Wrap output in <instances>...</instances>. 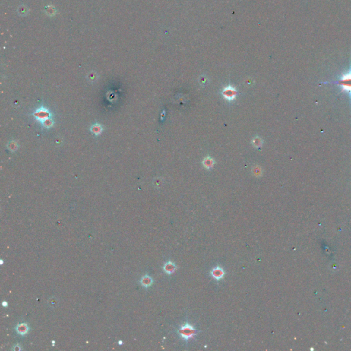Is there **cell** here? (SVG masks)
<instances>
[{"label": "cell", "instance_id": "obj_1", "mask_svg": "<svg viewBox=\"0 0 351 351\" xmlns=\"http://www.w3.org/2000/svg\"><path fill=\"white\" fill-rule=\"evenodd\" d=\"M32 115H33L34 118L36 119L37 121L41 123V124L47 121V120L52 119V114L51 113V112L49 111V110L48 109H47L46 107L44 106L39 107L38 109L33 112Z\"/></svg>", "mask_w": 351, "mask_h": 351}, {"label": "cell", "instance_id": "obj_2", "mask_svg": "<svg viewBox=\"0 0 351 351\" xmlns=\"http://www.w3.org/2000/svg\"><path fill=\"white\" fill-rule=\"evenodd\" d=\"M335 83L341 87L343 91L348 93L351 96V71L343 74L339 81Z\"/></svg>", "mask_w": 351, "mask_h": 351}, {"label": "cell", "instance_id": "obj_3", "mask_svg": "<svg viewBox=\"0 0 351 351\" xmlns=\"http://www.w3.org/2000/svg\"><path fill=\"white\" fill-rule=\"evenodd\" d=\"M179 333L183 339L188 340L194 337L195 335V329L193 326L187 323L182 326L179 330Z\"/></svg>", "mask_w": 351, "mask_h": 351}, {"label": "cell", "instance_id": "obj_4", "mask_svg": "<svg viewBox=\"0 0 351 351\" xmlns=\"http://www.w3.org/2000/svg\"><path fill=\"white\" fill-rule=\"evenodd\" d=\"M237 90L235 87L232 86H228L225 87L222 91V96L226 100L229 101L234 100L237 96Z\"/></svg>", "mask_w": 351, "mask_h": 351}, {"label": "cell", "instance_id": "obj_5", "mask_svg": "<svg viewBox=\"0 0 351 351\" xmlns=\"http://www.w3.org/2000/svg\"><path fill=\"white\" fill-rule=\"evenodd\" d=\"M210 274H211V276L214 278L215 280H220L224 278L225 273H224V270H223V268L217 266V267H215L212 270Z\"/></svg>", "mask_w": 351, "mask_h": 351}, {"label": "cell", "instance_id": "obj_6", "mask_svg": "<svg viewBox=\"0 0 351 351\" xmlns=\"http://www.w3.org/2000/svg\"><path fill=\"white\" fill-rule=\"evenodd\" d=\"M176 270V265L172 261L167 262L163 266L164 272L167 274H172Z\"/></svg>", "mask_w": 351, "mask_h": 351}, {"label": "cell", "instance_id": "obj_7", "mask_svg": "<svg viewBox=\"0 0 351 351\" xmlns=\"http://www.w3.org/2000/svg\"><path fill=\"white\" fill-rule=\"evenodd\" d=\"M16 331L18 334L24 335L27 334L29 331V327L26 323H21L17 326Z\"/></svg>", "mask_w": 351, "mask_h": 351}, {"label": "cell", "instance_id": "obj_8", "mask_svg": "<svg viewBox=\"0 0 351 351\" xmlns=\"http://www.w3.org/2000/svg\"><path fill=\"white\" fill-rule=\"evenodd\" d=\"M90 130H91L92 134L96 135V136H98V135H100L102 134V131H103V128H102V125H100V124H96L92 125L91 128H90Z\"/></svg>", "mask_w": 351, "mask_h": 351}, {"label": "cell", "instance_id": "obj_9", "mask_svg": "<svg viewBox=\"0 0 351 351\" xmlns=\"http://www.w3.org/2000/svg\"><path fill=\"white\" fill-rule=\"evenodd\" d=\"M152 283H153L152 279L148 275L144 276V277H143L141 279V285L145 287H148L150 286H151Z\"/></svg>", "mask_w": 351, "mask_h": 351}, {"label": "cell", "instance_id": "obj_10", "mask_svg": "<svg viewBox=\"0 0 351 351\" xmlns=\"http://www.w3.org/2000/svg\"><path fill=\"white\" fill-rule=\"evenodd\" d=\"M202 164L206 169H211L215 164V161L212 158L208 157L203 160Z\"/></svg>", "mask_w": 351, "mask_h": 351}, {"label": "cell", "instance_id": "obj_11", "mask_svg": "<svg viewBox=\"0 0 351 351\" xmlns=\"http://www.w3.org/2000/svg\"><path fill=\"white\" fill-rule=\"evenodd\" d=\"M252 145L256 147H261L262 145V140L259 137H255L252 141Z\"/></svg>", "mask_w": 351, "mask_h": 351}, {"label": "cell", "instance_id": "obj_12", "mask_svg": "<svg viewBox=\"0 0 351 351\" xmlns=\"http://www.w3.org/2000/svg\"><path fill=\"white\" fill-rule=\"evenodd\" d=\"M9 150H11L12 152H14L15 151V150L17 149V147H18V145L16 144L15 141H12L11 142V144H9V145H8Z\"/></svg>", "mask_w": 351, "mask_h": 351}, {"label": "cell", "instance_id": "obj_13", "mask_svg": "<svg viewBox=\"0 0 351 351\" xmlns=\"http://www.w3.org/2000/svg\"><path fill=\"white\" fill-rule=\"evenodd\" d=\"M23 8H24V6H20L19 8V11L18 12H19L20 14H21V15H25V14H27V12L26 11H25V10L23 9Z\"/></svg>", "mask_w": 351, "mask_h": 351}, {"label": "cell", "instance_id": "obj_14", "mask_svg": "<svg viewBox=\"0 0 351 351\" xmlns=\"http://www.w3.org/2000/svg\"><path fill=\"white\" fill-rule=\"evenodd\" d=\"M12 350H17H17H21V347H20V346H19V345L17 344V345H15V346H14L13 347V348H12Z\"/></svg>", "mask_w": 351, "mask_h": 351}, {"label": "cell", "instance_id": "obj_15", "mask_svg": "<svg viewBox=\"0 0 351 351\" xmlns=\"http://www.w3.org/2000/svg\"><path fill=\"white\" fill-rule=\"evenodd\" d=\"M261 170H260L259 168V169H255V174L256 175H261Z\"/></svg>", "mask_w": 351, "mask_h": 351}, {"label": "cell", "instance_id": "obj_16", "mask_svg": "<svg viewBox=\"0 0 351 351\" xmlns=\"http://www.w3.org/2000/svg\"><path fill=\"white\" fill-rule=\"evenodd\" d=\"M2 305H3L4 307H7V305H8V304H7V302H6V301H4L3 302H2Z\"/></svg>", "mask_w": 351, "mask_h": 351}, {"label": "cell", "instance_id": "obj_17", "mask_svg": "<svg viewBox=\"0 0 351 351\" xmlns=\"http://www.w3.org/2000/svg\"><path fill=\"white\" fill-rule=\"evenodd\" d=\"M119 344H122V342H119Z\"/></svg>", "mask_w": 351, "mask_h": 351}]
</instances>
